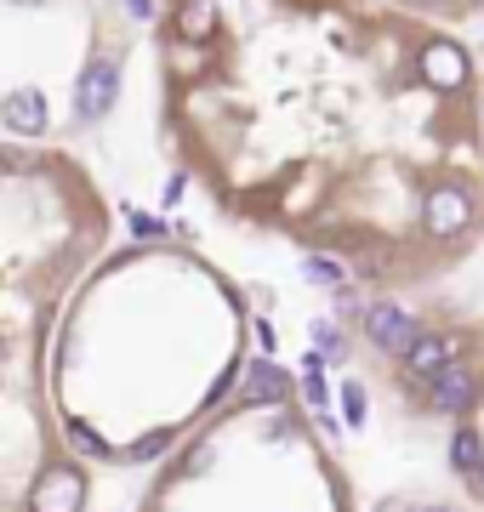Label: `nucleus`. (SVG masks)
Returning <instances> with one entry per match:
<instances>
[{
    "label": "nucleus",
    "instance_id": "f257e3e1",
    "mask_svg": "<svg viewBox=\"0 0 484 512\" xmlns=\"http://www.w3.org/2000/svg\"><path fill=\"white\" fill-rule=\"evenodd\" d=\"M473 217H479V205H473L467 183H433L428 200H422V228L433 239H462L473 228Z\"/></svg>",
    "mask_w": 484,
    "mask_h": 512
},
{
    "label": "nucleus",
    "instance_id": "f03ea898",
    "mask_svg": "<svg viewBox=\"0 0 484 512\" xmlns=\"http://www.w3.org/2000/svg\"><path fill=\"white\" fill-rule=\"evenodd\" d=\"M114 97H120V63H114V57H92L75 80V120L80 126L103 120V114L114 109Z\"/></svg>",
    "mask_w": 484,
    "mask_h": 512
},
{
    "label": "nucleus",
    "instance_id": "7ed1b4c3",
    "mask_svg": "<svg viewBox=\"0 0 484 512\" xmlns=\"http://www.w3.org/2000/svg\"><path fill=\"white\" fill-rule=\"evenodd\" d=\"M80 507H86V473L69 467V461L40 467L35 490H29V512H80Z\"/></svg>",
    "mask_w": 484,
    "mask_h": 512
},
{
    "label": "nucleus",
    "instance_id": "20e7f679",
    "mask_svg": "<svg viewBox=\"0 0 484 512\" xmlns=\"http://www.w3.org/2000/svg\"><path fill=\"white\" fill-rule=\"evenodd\" d=\"M416 74L428 80L433 92H462L467 86V52L450 46V40H428L422 57H416Z\"/></svg>",
    "mask_w": 484,
    "mask_h": 512
},
{
    "label": "nucleus",
    "instance_id": "39448f33",
    "mask_svg": "<svg viewBox=\"0 0 484 512\" xmlns=\"http://www.w3.org/2000/svg\"><path fill=\"white\" fill-rule=\"evenodd\" d=\"M365 330H371V342L382 353H399L405 359L416 342H422V330H416V319H410L405 308H393V302H376L371 313H365Z\"/></svg>",
    "mask_w": 484,
    "mask_h": 512
},
{
    "label": "nucleus",
    "instance_id": "423d86ee",
    "mask_svg": "<svg viewBox=\"0 0 484 512\" xmlns=\"http://www.w3.org/2000/svg\"><path fill=\"white\" fill-rule=\"evenodd\" d=\"M428 387V399H433V410H445V416H462L467 404H473V370L456 359V365H445L433 382H422Z\"/></svg>",
    "mask_w": 484,
    "mask_h": 512
},
{
    "label": "nucleus",
    "instance_id": "0eeeda50",
    "mask_svg": "<svg viewBox=\"0 0 484 512\" xmlns=\"http://www.w3.org/2000/svg\"><path fill=\"white\" fill-rule=\"evenodd\" d=\"M0 126L12 131V137H40V131H46V97H40L35 86L12 92L0 103Z\"/></svg>",
    "mask_w": 484,
    "mask_h": 512
},
{
    "label": "nucleus",
    "instance_id": "6e6552de",
    "mask_svg": "<svg viewBox=\"0 0 484 512\" xmlns=\"http://www.w3.org/2000/svg\"><path fill=\"white\" fill-rule=\"evenodd\" d=\"M405 365H410L416 382H433L445 365H456V336H422V342L405 353Z\"/></svg>",
    "mask_w": 484,
    "mask_h": 512
},
{
    "label": "nucleus",
    "instance_id": "1a4fd4ad",
    "mask_svg": "<svg viewBox=\"0 0 484 512\" xmlns=\"http://www.w3.org/2000/svg\"><path fill=\"white\" fill-rule=\"evenodd\" d=\"M285 393H291V382H285V370H280V365L257 359V365L245 370V399H251V404H280Z\"/></svg>",
    "mask_w": 484,
    "mask_h": 512
},
{
    "label": "nucleus",
    "instance_id": "9d476101",
    "mask_svg": "<svg viewBox=\"0 0 484 512\" xmlns=\"http://www.w3.org/2000/svg\"><path fill=\"white\" fill-rule=\"evenodd\" d=\"M211 29H217V0H183L177 6V35L194 46V40H211Z\"/></svg>",
    "mask_w": 484,
    "mask_h": 512
},
{
    "label": "nucleus",
    "instance_id": "9b49d317",
    "mask_svg": "<svg viewBox=\"0 0 484 512\" xmlns=\"http://www.w3.org/2000/svg\"><path fill=\"white\" fill-rule=\"evenodd\" d=\"M450 461H456V473H467L473 484L484 478V444H479V433H473V427H462V433L450 439Z\"/></svg>",
    "mask_w": 484,
    "mask_h": 512
},
{
    "label": "nucleus",
    "instance_id": "f8f14e48",
    "mask_svg": "<svg viewBox=\"0 0 484 512\" xmlns=\"http://www.w3.org/2000/svg\"><path fill=\"white\" fill-rule=\"evenodd\" d=\"M302 274L314 285H342V262L336 256H302Z\"/></svg>",
    "mask_w": 484,
    "mask_h": 512
},
{
    "label": "nucleus",
    "instance_id": "ddd939ff",
    "mask_svg": "<svg viewBox=\"0 0 484 512\" xmlns=\"http://www.w3.org/2000/svg\"><path fill=\"white\" fill-rule=\"evenodd\" d=\"M69 444H80V450H86V456H97V461H109V444L97 439L86 421H69Z\"/></svg>",
    "mask_w": 484,
    "mask_h": 512
},
{
    "label": "nucleus",
    "instance_id": "4468645a",
    "mask_svg": "<svg viewBox=\"0 0 484 512\" xmlns=\"http://www.w3.org/2000/svg\"><path fill=\"white\" fill-rule=\"evenodd\" d=\"M302 393L314 410H325V376H319V359H308V376H302Z\"/></svg>",
    "mask_w": 484,
    "mask_h": 512
},
{
    "label": "nucleus",
    "instance_id": "2eb2a0df",
    "mask_svg": "<svg viewBox=\"0 0 484 512\" xmlns=\"http://www.w3.org/2000/svg\"><path fill=\"white\" fill-rule=\"evenodd\" d=\"M342 410H348V421H365V387L359 382L342 387Z\"/></svg>",
    "mask_w": 484,
    "mask_h": 512
},
{
    "label": "nucleus",
    "instance_id": "dca6fc26",
    "mask_svg": "<svg viewBox=\"0 0 484 512\" xmlns=\"http://www.w3.org/2000/svg\"><path fill=\"white\" fill-rule=\"evenodd\" d=\"M388 268V245H365L359 251V274H382Z\"/></svg>",
    "mask_w": 484,
    "mask_h": 512
},
{
    "label": "nucleus",
    "instance_id": "f3484780",
    "mask_svg": "<svg viewBox=\"0 0 484 512\" xmlns=\"http://www.w3.org/2000/svg\"><path fill=\"white\" fill-rule=\"evenodd\" d=\"M166 444H171V433H149V439H143L137 450H131V461H154L160 450H166Z\"/></svg>",
    "mask_w": 484,
    "mask_h": 512
},
{
    "label": "nucleus",
    "instance_id": "a211bd4d",
    "mask_svg": "<svg viewBox=\"0 0 484 512\" xmlns=\"http://www.w3.org/2000/svg\"><path fill=\"white\" fill-rule=\"evenodd\" d=\"M131 234H137V239H160V234H166V222H154V217H143V211H131Z\"/></svg>",
    "mask_w": 484,
    "mask_h": 512
},
{
    "label": "nucleus",
    "instance_id": "6ab92c4d",
    "mask_svg": "<svg viewBox=\"0 0 484 512\" xmlns=\"http://www.w3.org/2000/svg\"><path fill=\"white\" fill-rule=\"evenodd\" d=\"M126 6H131V18H149V12H154L149 0H126Z\"/></svg>",
    "mask_w": 484,
    "mask_h": 512
},
{
    "label": "nucleus",
    "instance_id": "aec40b11",
    "mask_svg": "<svg viewBox=\"0 0 484 512\" xmlns=\"http://www.w3.org/2000/svg\"><path fill=\"white\" fill-rule=\"evenodd\" d=\"M405 6H445V0H405Z\"/></svg>",
    "mask_w": 484,
    "mask_h": 512
},
{
    "label": "nucleus",
    "instance_id": "412c9836",
    "mask_svg": "<svg viewBox=\"0 0 484 512\" xmlns=\"http://www.w3.org/2000/svg\"><path fill=\"white\" fill-rule=\"evenodd\" d=\"M12 6H40V0H12Z\"/></svg>",
    "mask_w": 484,
    "mask_h": 512
},
{
    "label": "nucleus",
    "instance_id": "4be33fe9",
    "mask_svg": "<svg viewBox=\"0 0 484 512\" xmlns=\"http://www.w3.org/2000/svg\"><path fill=\"white\" fill-rule=\"evenodd\" d=\"M422 512H445V507H422Z\"/></svg>",
    "mask_w": 484,
    "mask_h": 512
}]
</instances>
